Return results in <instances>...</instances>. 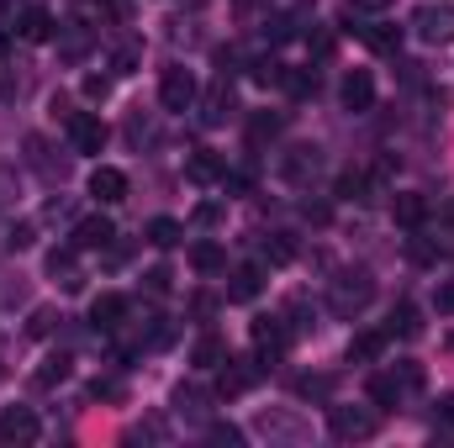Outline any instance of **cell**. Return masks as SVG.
Listing matches in <instances>:
<instances>
[{"instance_id": "cell-10", "label": "cell", "mask_w": 454, "mask_h": 448, "mask_svg": "<svg viewBox=\"0 0 454 448\" xmlns=\"http://www.w3.org/2000/svg\"><path fill=\"white\" fill-rule=\"evenodd\" d=\"M90 196H96L101 206L127 201V174H121V169H112V164H96V169H90Z\"/></svg>"}, {"instance_id": "cell-6", "label": "cell", "mask_w": 454, "mask_h": 448, "mask_svg": "<svg viewBox=\"0 0 454 448\" xmlns=\"http://www.w3.org/2000/svg\"><path fill=\"white\" fill-rule=\"evenodd\" d=\"M64 127H69V143H74V153H101V148H106V121H101V116L74 112Z\"/></svg>"}, {"instance_id": "cell-16", "label": "cell", "mask_w": 454, "mask_h": 448, "mask_svg": "<svg viewBox=\"0 0 454 448\" xmlns=\"http://www.w3.org/2000/svg\"><path fill=\"white\" fill-rule=\"evenodd\" d=\"M201 106H207V112H201V121H207V127H223L227 116H232V85H227V74L212 85V90H207V101H201Z\"/></svg>"}, {"instance_id": "cell-21", "label": "cell", "mask_w": 454, "mask_h": 448, "mask_svg": "<svg viewBox=\"0 0 454 448\" xmlns=\"http://www.w3.org/2000/svg\"><path fill=\"white\" fill-rule=\"evenodd\" d=\"M223 359H227V343L217 333L196 337V348H191V364H196V369H223Z\"/></svg>"}, {"instance_id": "cell-5", "label": "cell", "mask_w": 454, "mask_h": 448, "mask_svg": "<svg viewBox=\"0 0 454 448\" xmlns=\"http://www.w3.org/2000/svg\"><path fill=\"white\" fill-rule=\"evenodd\" d=\"M127 317H132V301L116 296V290H101V296L90 301V322H96V333H116V328H127Z\"/></svg>"}, {"instance_id": "cell-42", "label": "cell", "mask_w": 454, "mask_h": 448, "mask_svg": "<svg viewBox=\"0 0 454 448\" xmlns=\"http://www.w3.org/2000/svg\"><path fill=\"white\" fill-rule=\"evenodd\" d=\"M27 243H32V222H16L5 232V248H27Z\"/></svg>"}, {"instance_id": "cell-38", "label": "cell", "mask_w": 454, "mask_h": 448, "mask_svg": "<svg viewBox=\"0 0 454 448\" xmlns=\"http://www.w3.org/2000/svg\"><path fill=\"white\" fill-rule=\"evenodd\" d=\"M90 396H101V401H121V396H127V385L106 375V380H96V385H90Z\"/></svg>"}, {"instance_id": "cell-3", "label": "cell", "mask_w": 454, "mask_h": 448, "mask_svg": "<svg viewBox=\"0 0 454 448\" xmlns=\"http://www.w3.org/2000/svg\"><path fill=\"white\" fill-rule=\"evenodd\" d=\"M196 96H201V90H196V74H191L185 64H169L164 80H159V101H164L169 112H191Z\"/></svg>"}, {"instance_id": "cell-33", "label": "cell", "mask_w": 454, "mask_h": 448, "mask_svg": "<svg viewBox=\"0 0 454 448\" xmlns=\"http://www.w3.org/2000/svg\"><path fill=\"white\" fill-rule=\"evenodd\" d=\"M137 64H143V53H137L132 42H127V48H116V53H112V74H132Z\"/></svg>"}, {"instance_id": "cell-34", "label": "cell", "mask_w": 454, "mask_h": 448, "mask_svg": "<svg viewBox=\"0 0 454 448\" xmlns=\"http://www.w3.org/2000/svg\"><path fill=\"white\" fill-rule=\"evenodd\" d=\"M80 90H85V101H106L112 96V74H85Z\"/></svg>"}, {"instance_id": "cell-32", "label": "cell", "mask_w": 454, "mask_h": 448, "mask_svg": "<svg viewBox=\"0 0 454 448\" xmlns=\"http://www.w3.org/2000/svg\"><path fill=\"white\" fill-rule=\"evenodd\" d=\"M59 322H64L59 312H48V306H37V312H32V322H27V333H32V337H48L53 328H59Z\"/></svg>"}, {"instance_id": "cell-22", "label": "cell", "mask_w": 454, "mask_h": 448, "mask_svg": "<svg viewBox=\"0 0 454 448\" xmlns=\"http://www.w3.org/2000/svg\"><path fill=\"white\" fill-rule=\"evenodd\" d=\"M386 343H391L386 333H359L348 343V364H375V359L386 353Z\"/></svg>"}, {"instance_id": "cell-28", "label": "cell", "mask_w": 454, "mask_h": 448, "mask_svg": "<svg viewBox=\"0 0 454 448\" xmlns=\"http://www.w3.org/2000/svg\"><path fill=\"white\" fill-rule=\"evenodd\" d=\"M191 264H196L201 274H223V269H227V253L217 248V243H196V248H191Z\"/></svg>"}, {"instance_id": "cell-8", "label": "cell", "mask_w": 454, "mask_h": 448, "mask_svg": "<svg viewBox=\"0 0 454 448\" xmlns=\"http://www.w3.org/2000/svg\"><path fill=\"white\" fill-rule=\"evenodd\" d=\"M43 428H37V412L32 406H5L0 412V444H32Z\"/></svg>"}, {"instance_id": "cell-40", "label": "cell", "mask_w": 454, "mask_h": 448, "mask_svg": "<svg viewBox=\"0 0 454 448\" xmlns=\"http://www.w3.org/2000/svg\"><path fill=\"white\" fill-rule=\"evenodd\" d=\"M212 444H223V448H238V444H243V433H238L232 422H212Z\"/></svg>"}, {"instance_id": "cell-15", "label": "cell", "mask_w": 454, "mask_h": 448, "mask_svg": "<svg viewBox=\"0 0 454 448\" xmlns=\"http://www.w3.org/2000/svg\"><path fill=\"white\" fill-rule=\"evenodd\" d=\"M185 174H191L196 185H212V180H223V174H227V164H223V153H212V148H196V153L185 158Z\"/></svg>"}, {"instance_id": "cell-13", "label": "cell", "mask_w": 454, "mask_h": 448, "mask_svg": "<svg viewBox=\"0 0 454 448\" xmlns=\"http://www.w3.org/2000/svg\"><path fill=\"white\" fill-rule=\"evenodd\" d=\"M354 32H359L375 53H396V48H402V27H391V21H380V16H370V21L354 16Z\"/></svg>"}, {"instance_id": "cell-11", "label": "cell", "mask_w": 454, "mask_h": 448, "mask_svg": "<svg viewBox=\"0 0 454 448\" xmlns=\"http://www.w3.org/2000/svg\"><path fill=\"white\" fill-rule=\"evenodd\" d=\"M259 380V364H248V359H223V375H217V396H243L248 385Z\"/></svg>"}, {"instance_id": "cell-12", "label": "cell", "mask_w": 454, "mask_h": 448, "mask_svg": "<svg viewBox=\"0 0 454 448\" xmlns=\"http://www.w3.org/2000/svg\"><path fill=\"white\" fill-rule=\"evenodd\" d=\"M16 32H21V42H53V11L21 5V11H16Z\"/></svg>"}, {"instance_id": "cell-19", "label": "cell", "mask_w": 454, "mask_h": 448, "mask_svg": "<svg viewBox=\"0 0 454 448\" xmlns=\"http://www.w3.org/2000/svg\"><path fill=\"white\" fill-rule=\"evenodd\" d=\"M59 53H64L69 64H80V58L90 53V27H80V21H69V27H59Z\"/></svg>"}, {"instance_id": "cell-24", "label": "cell", "mask_w": 454, "mask_h": 448, "mask_svg": "<svg viewBox=\"0 0 454 448\" xmlns=\"http://www.w3.org/2000/svg\"><path fill=\"white\" fill-rule=\"evenodd\" d=\"M143 237H148L153 248H175V243L185 237V227L175 222V217H153V222L143 227Z\"/></svg>"}, {"instance_id": "cell-7", "label": "cell", "mask_w": 454, "mask_h": 448, "mask_svg": "<svg viewBox=\"0 0 454 448\" xmlns=\"http://www.w3.org/2000/svg\"><path fill=\"white\" fill-rule=\"evenodd\" d=\"M339 101H343V112H370L375 106V74L370 69H348L343 74V85H339Z\"/></svg>"}, {"instance_id": "cell-18", "label": "cell", "mask_w": 454, "mask_h": 448, "mask_svg": "<svg viewBox=\"0 0 454 448\" xmlns=\"http://www.w3.org/2000/svg\"><path fill=\"white\" fill-rule=\"evenodd\" d=\"M259 290H264V269H259V264H243V269H232L227 301H254Z\"/></svg>"}, {"instance_id": "cell-1", "label": "cell", "mask_w": 454, "mask_h": 448, "mask_svg": "<svg viewBox=\"0 0 454 448\" xmlns=\"http://www.w3.org/2000/svg\"><path fill=\"white\" fill-rule=\"evenodd\" d=\"M370 296H375V274H370V269H339V274L328 280V306H333V317H359V312L370 306Z\"/></svg>"}, {"instance_id": "cell-31", "label": "cell", "mask_w": 454, "mask_h": 448, "mask_svg": "<svg viewBox=\"0 0 454 448\" xmlns=\"http://www.w3.org/2000/svg\"><path fill=\"white\" fill-rule=\"evenodd\" d=\"M296 396H307V401H312V396H317V401L333 396V375H301V380H296Z\"/></svg>"}, {"instance_id": "cell-4", "label": "cell", "mask_w": 454, "mask_h": 448, "mask_svg": "<svg viewBox=\"0 0 454 448\" xmlns=\"http://www.w3.org/2000/svg\"><path fill=\"white\" fill-rule=\"evenodd\" d=\"M412 32L423 42H434V48L454 42V5H418L412 11Z\"/></svg>"}, {"instance_id": "cell-17", "label": "cell", "mask_w": 454, "mask_h": 448, "mask_svg": "<svg viewBox=\"0 0 454 448\" xmlns=\"http://www.w3.org/2000/svg\"><path fill=\"white\" fill-rule=\"evenodd\" d=\"M391 217H396V222L407 227V232H412V227H423V222H428V201H423L418 190H402V196L391 201Z\"/></svg>"}, {"instance_id": "cell-23", "label": "cell", "mask_w": 454, "mask_h": 448, "mask_svg": "<svg viewBox=\"0 0 454 448\" xmlns=\"http://www.w3.org/2000/svg\"><path fill=\"white\" fill-rule=\"evenodd\" d=\"M175 406H180L185 417H207V412H212V390H201V385H175Z\"/></svg>"}, {"instance_id": "cell-25", "label": "cell", "mask_w": 454, "mask_h": 448, "mask_svg": "<svg viewBox=\"0 0 454 448\" xmlns=\"http://www.w3.org/2000/svg\"><path fill=\"white\" fill-rule=\"evenodd\" d=\"M418 333H423V317H418V306L402 301V306L391 312V322H386V337H418Z\"/></svg>"}, {"instance_id": "cell-37", "label": "cell", "mask_w": 454, "mask_h": 448, "mask_svg": "<svg viewBox=\"0 0 454 448\" xmlns=\"http://www.w3.org/2000/svg\"><path fill=\"white\" fill-rule=\"evenodd\" d=\"M280 127H286V116H254V127H248V132H254V143H264V137H275V132H280Z\"/></svg>"}, {"instance_id": "cell-29", "label": "cell", "mask_w": 454, "mask_h": 448, "mask_svg": "<svg viewBox=\"0 0 454 448\" xmlns=\"http://www.w3.org/2000/svg\"><path fill=\"white\" fill-rule=\"evenodd\" d=\"M264 259H270V264H291V259H296V237H291V232H270Z\"/></svg>"}, {"instance_id": "cell-36", "label": "cell", "mask_w": 454, "mask_h": 448, "mask_svg": "<svg viewBox=\"0 0 454 448\" xmlns=\"http://www.w3.org/2000/svg\"><path fill=\"white\" fill-rule=\"evenodd\" d=\"M11 206H16V169L0 164V212H11Z\"/></svg>"}, {"instance_id": "cell-20", "label": "cell", "mask_w": 454, "mask_h": 448, "mask_svg": "<svg viewBox=\"0 0 454 448\" xmlns=\"http://www.w3.org/2000/svg\"><path fill=\"white\" fill-rule=\"evenodd\" d=\"M27 164H32L43 180H64V158H53L43 137H27Z\"/></svg>"}, {"instance_id": "cell-45", "label": "cell", "mask_w": 454, "mask_h": 448, "mask_svg": "<svg viewBox=\"0 0 454 448\" xmlns=\"http://www.w3.org/2000/svg\"><path fill=\"white\" fill-rule=\"evenodd\" d=\"M0 380H5V364H0Z\"/></svg>"}, {"instance_id": "cell-2", "label": "cell", "mask_w": 454, "mask_h": 448, "mask_svg": "<svg viewBox=\"0 0 454 448\" xmlns=\"http://www.w3.org/2000/svg\"><path fill=\"white\" fill-rule=\"evenodd\" d=\"M328 428H333V438H343V444H364V438L380 433V417L370 406H328Z\"/></svg>"}, {"instance_id": "cell-26", "label": "cell", "mask_w": 454, "mask_h": 448, "mask_svg": "<svg viewBox=\"0 0 454 448\" xmlns=\"http://www.w3.org/2000/svg\"><path fill=\"white\" fill-rule=\"evenodd\" d=\"M317 164H323L317 148H291V158L280 169H286V180H307V174H317Z\"/></svg>"}, {"instance_id": "cell-27", "label": "cell", "mask_w": 454, "mask_h": 448, "mask_svg": "<svg viewBox=\"0 0 454 448\" xmlns=\"http://www.w3.org/2000/svg\"><path fill=\"white\" fill-rule=\"evenodd\" d=\"M69 369H74V364H69V353H48V359L37 364V375H32V380H37V385H64V380H69Z\"/></svg>"}, {"instance_id": "cell-39", "label": "cell", "mask_w": 454, "mask_h": 448, "mask_svg": "<svg viewBox=\"0 0 454 448\" xmlns=\"http://www.w3.org/2000/svg\"><path fill=\"white\" fill-rule=\"evenodd\" d=\"M169 280H175V274H169V269H164V264H159V269H148V274H143V285H148V296H164V290H169Z\"/></svg>"}, {"instance_id": "cell-44", "label": "cell", "mask_w": 454, "mask_h": 448, "mask_svg": "<svg viewBox=\"0 0 454 448\" xmlns=\"http://www.w3.org/2000/svg\"><path fill=\"white\" fill-rule=\"evenodd\" d=\"M132 438H153V444H159V438H164V422H159V417H148V422H143Z\"/></svg>"}, {"instance_id": "cell-30", "label": "cell", "mask_w": 454, "mask_h": 448, "mask_svg": "<svg viewBox=\"0 0 454 448\" xmlns=\"http://www.w3.org/2000/svg\"><path fill=\"white\" fill-rule=\"evenodd\" d=\"M280 85H286L291 96H312V90H317V69H286Z\"/></svg>"}, {"instance_id": "cell-35", "label": "cell", "mask_w": 454, "mask_h": 448, "mask_svg": "<svg viewBox=\"0 0 454 448\" xmlns=\"http://www.w3.org/2000/svg\"><path fill=\"white\" fill-rule=\"evenodd\" d=\"M127 143H132V148L153 143V121H148V116H132V121H127Z\"/></svg>"}, {"instance_id": "cell-14", "label": "cell", "mask_w": 454, "mask_h": 448, "mask_svg": "<svg viewBox=\"0 0 454 448\" xmlns=\"http://www.w3.org/2000/svg\"><path fill=\"white\" fill-rule=\"evenodd\" d=\"M116 243V227L112 217H85V222H74V248H112Z\"/></svg>"}, {"instance_id": "cell-9", "label": "cell", "mask_w": 454, "mask_h": 448, "mask_svg": "<svg viewBox=\"0 0 454 448\" xmlns=\"http://www.w3.org/2000/svg\"><path fill=\"white\" fill-rule=\"evenodd\" d=\"M48 274L64 285V290H80L85 285V269H80V248L69 243V248H53L48 253Z\"/></svg>"}, {"instance_id": "cell-43", "label": "cell", "mask_w": 454, "mask_h": 448, "mask_svg": "<svg viewBox=\"0 0 454 448\" xmlns=\"http://www.w3.org/2000/svg\"><path fill=\"white\" fill-rule=\"evenodd\" d=\"M434 306H439V317H454V280H450V285H439Z\"/></svg>"}, {"instance_id": "cell-41", "label": "cell", "mask_w": 454, "mask_h": 448, "mask_svg": "<svg viewBox=\"0 0 454 448\" xmlns=\"http://www.w3.org/2000/svg\"><path fill=\"white\" fill-rule=\"evenodd\" d=\"M348 11L354 16H380V11H391V0H348Z\"/></svg>"}]
</instances>
